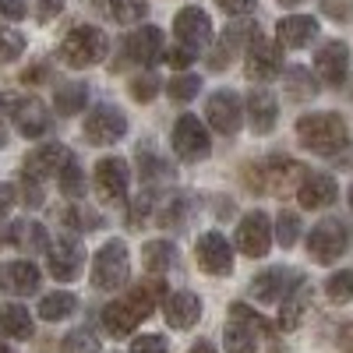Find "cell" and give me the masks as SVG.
<instances>
[{"label": "cell", "instance_id": "obj_6", "mask_svg": "<svg viewBox=\"0 0 353 353\" xmlns=\"http://www.w3.org/2000/svg\"><path fill=\"white\" fill-rule=\"evenodd\" d=\"M350 237H353V233H350L346 219L325 216V219H318V226L307 233V254H311L318 265H332V261H339V258L346 254Z\"/></svg>", "mask_w": 353, "mask_h": 353}, {"label": "cell", "instance_id": "obj_14", "mask_svg": "<svg viewBox=\"0 0 353 353\" xmlns=\"http://www.w3.org/2000/svg\"><path fill=\"white\" fill-rule=\"evenodd\" d=\"M173 36L191 53L209 50V43H212V18L205 14L201 8H181L176 18H173Z\"/></svg>", "mask_w": 353, "mask_h": 353}, {"label": "cell", "instance_id": "obj_31", "mask_svg": "<svg viewBox=\"0 0 353 353\" xmlns=\"http://www.w3.org/2000/svg\"><path fill=\"white\" fill-rule=\"evenodd\" d=\"M0 329H4V336L11 339H28L32 336V314H28V307L21 304H0Z\"/></svg>", "mask_w": 353, "mask_h": 353}, {"label": "cell", "instance_id": "obj_11", "mask_svg": "<svg viewBox=\"0 0 353 353\" xmlns=\"http://www.w3.org/2000/svg\"><path fill=\"white\" fill-rule=\"evenodd\" d=\"M304 283V272L301 269H286V265H272L251 279V297L261 301V304H279L286 301L293 290Z\"/></svg>", "mask_w": 353, "mask_h": 353}, {"label": "cell", "instance_id": "obj_29", "mask_svg": "<svg viewBox=\"0 0 353 353\" xmlns=\"http://www.w3.org/2000/svg\"><path fill=\"white\" fill-rule=\"evenodd\" d=\"M141 261H145V269H149V272L166 276L170 269L181 265V248H176L173 241H149L141 248Z\"/></svg>", "mask_w": 353, "mask_h": 353}, {"label": "cell", "instance_id": "obj_53", "mask_svg": "<svg viewBox=\"0 0 353 353\" xmlns=\"http://www.w3.org/2000/svg\"><path fill=\"white\" fill-rule=\"evenodd\" d=\"M14 96H8V92H0V124H4V117H11L14 113Z\"/></svg>", "mask_w": 353, "mask_h": 353}, {"label": "cell", "instance_id": "obj_21", "mask_svg": "<svg viewBox=\"0 0 353 353\" xmlns=\"http://www.w3.org/2000/svg\"><path fill=\"white\" fill-rule=\"evenodd\" d=\"M297 198H301V209H311V212L329 209V205L339 198V184H336L332 173L311 170V173H304V181L297 188Z\"/></svg>", "mask_w": 353, "mask_h": 353}, {"label": "cell", "instance_id": "obj_28", "mask_svg": "<svg viewBox=\"0 0 353 353\" xmlns=\"http://www.w3.org/2000/svg\"><path fill=\"white\" fill-rule=\"evenodd\" d=\"M258 36V25L254 21H248V18H233L230 21V28H226V32H223V50L212 57V68L219 71V68H226V57L230 53H237L241 46H251V39Z\"/></svg>", "mask_w": 353, "mask_h": 353}, {"label": "cell", "instance_id": "obj_24", "mask_svg": "<svg viewBox=\"0 0 353 353\" xmlns=\"http://www.w3.org/2000/svg\"><path fill=\"white\" fill-rule=\"evenodd\" d=\"M276 39H279V46H286V50H304V46H311V43L318 39V18H311V14H286V18H279Z\"/></svg>", "mask_w": 353, "mask_h": 353}, {"label": "cell", "instance_id": "obj_37", "mask_svg": "<svg viewBox=\"0 0 353 353\" xmlns=\"http://www.w3.org/2000/svg\"><path fill=\"white\" fill-rule=\"evenodd\" d=\"M110 14L121 25H134L149 14V0H110Z\"/></svg>", "mask_w": 353, "mask_h": 353}, {"label": "cell", "instance_id": "obj_8", "mask_svg": "<svg viewBox=\"0 0 353 353\" xmlns=\"http://www.w3.org/2000/svg\"><path fill=\"white\" fill-rule=\"evenodd\" d=\"M170 141H173L176 159H184V163H201V159H209V152H212V138H209V131H205V124L198 121L194 113L176 117Z\"/></svg>", "mask_w": 353, "mask_h": 353}, {"label": "cell", "instance_id": "obj_54", "mask_svg": "<svg viewBox=\"0 0 353 353\" xmlns=\"http://www.w3.org/2000/svg\"><path fill=\"white\" fill-rule=\"evenodd\" d=\"M21 78H25V81H43V78H46V68H43V64H36V68H28Z\"/></svg>", "mask_w": 353, "mask_h": 353}, {"label": "cell", "instance_id": "obj_23", "mask_svg": "<svg viewBox=\"0 0 353 353\" xmlns=\"http://www.w3.org/2000/svg\"><path fill=\"white\" fill-rule=\"evenodd\" d=\"M244 113H248V124L254 134H272L276 121H279V103L269 88H254L244 99Z\"/></svg>", "mask_w": 353, "mask_h": 353}, {"label": "cell", "instance_id": "obj_52", "mask_svg": "<svg viewBox=\"0 0 353 353\" xmlns=\"http://www.w3.org/2000/svg\"><path fill=\"white\" fill-rule=\"evenodd\" d=\"M11 205H14V188L11 184H0V216H8Z\"/></svg>", "mask_w": 353, "mask_h": 353}, {"label": "cell", "instance_id": "obj_60", "mask_svg": "<svg viewBox=\"0 0 353 353\" xmlns=\"http://www.w3.org/2000/svg\"><path fill=\"white\" fill-rule=\"evenodd\" d=\"M0 145H4V131H0Z\"/></svg>", "mask_w": 353, "mask_h": 353}, {"label": "cell", "instance_id": "obj_57", "mask_svg": "<svg viewBox=\"0 0 353 353\" xmlns=\"http://www.w3.org/2000/svg\"><path fill=\"white\" fill-rule=\"evenodd\" d=\"M0 353H8V346H4V329H0Z\"/></svg>", "mask_w": 353, "mask_h": 353}, {"label": "cell", "instance_id": "obj_9", "mask_svg": "<svg viewBox=\"0 0 353 353\" xmlns=\"http://www.w3.org/2000/svg\"><path fill=\"white\" fill-rule=\"evenodd\" d=\"M272 241H276V226L261 209L248 212L241 219L237 233H233V248H237L241 254H248V258H265L272 251Z\"/></svg>", "mask_w": 353, "mask_h": 353}, {"label": "cell", "instance_id": "obj_33", "mask_svg": "<svg viewBox=\"0 0 353 353\" xmlns=\"http://www.w3.org/2000/svg\"><path fill=\"white\" fill-rule=\"evenodd\" d=\"M74 307H78L74 293L57 290V293H46V297L39 301V318H43V321H64V318L74 314Z\"/></svg>", "mask_w": 353, "mask_h": 353}, {"label": "cell", "instance_id": "obj_49", "mask_svg": "<svg viewBox=\"0 0 353 353\" xmlns=\"http://www.w3.org/2000/svg\"><path fill=\"white\" fill-rule=\"evenodd\" d=\"M25 0H0V18L4 21H18V18H25Z\"/></svg>", "mask_w": 353, "mask_h": 353}, {"label": "cell", "instance_id": "obj_12", "mask_svg": "<svg viewBox=\"0 0 353 353\" xmlns=\"http://www.w3.org/2000/svg\"><path fill=\"white\" fill-rule=\"evenodd\" d=\"M205 121L216 134H237L241 121H244V103L233 88H216V92L205 99Z\"/></svg>", "mask_w": 353, "mask_h": 353}, {"label": "cell", "instance_id": "obj_30", "mask_svg": "<svg viewBox=\"0 0 353 353\" xmlns=\"http://www.w3.org/2000/svg\"><path fill=\"white\" fill-rule=\"evenodd\" d=\"M138 173H141V184L145 188H166V184H173V166H170V159H163L159 152H138Z\"/></svg>", "mask_w": 353, "mask_h": 353}, {"label": "cell", "instance_id": "obj_55", "mask_svg": "<svg viewBox=\"0 0 353 353\" xmlns=\"http://www.w3.org/2000/svg\"><path fill=\"white\" fill-rule=\"evenodd\" d=\"M188 353H216V346H212V343H194Z\"/></svg>", "mask_w": 353, "mask_h": 353}, {"label": "cell", "instance_id": "obj_16", "mask_svg": "<svg viewBox=\"0 0 353 353\" xmlns=\"http://www.w3.org/2000/svg\"><path fill=\"white\" fill-rule=\"evenodd\" d=\"M198 265L209 276H230L233 272V244L219 230H209L198 237Z\"/></svg>", "mask_w": 353, "mask_h": 353}, {"label": "cell", "instance_id": "obj_32", "mask_svg": "<svg viewBox=\"0 0 353 353\" xmlns=\"http://www.w3.org/2000/svg\"><path fill=\"white\" fill-rule=\"evenodd\" d=\"M88 103V85L85 81H64L61 88H57V96H53V106L61 117H74L81 113Z\"/></svg>", "mask_w": 353, "mask_h": 353}, {"label": "cell", "instance_id": "obj_4", "mask_svg": "<svg viewBox=\"0 0 353 353\" xmlns=\"http://www.w3.org/2000/svg\"><path fill=\"white\" fill-rule=\"evenodd\" d=\"M269 321H265L251 304H230V325L223 332L226 353H258V336H269Z\"/></svg>", "mask_w": 353, "mask_h": 353}, {"label": "cell", "instance_id": "obj_42", "mask_svg": "<svg viewBox=\"0 0 353 353\" xmlns=\"http://www.w3.org/2000/svg\"><path fill=\"white\" fill-rule=\"evenodd\" d=\"M61 353H99V339L88 329H74L71 336H64Z\"/></svg>", "mask_w": 353, "mask_h": 353}, {"label": "cell", "instance_id": "obj_1", "mask_svg": "<svg viewBox=\"0 0 353 353\" xmlns=\"http://www.w3.org/2000/svg\"><path fill=\"white\" fill-rule=\"evenodd\" d=\"M297 138L307 152L325 156L336 166H350L353 163V149H350V128L339 113L318 110V113H304L297 121Z\"/></svg>", "mask_w": 353, "mask_h": 353}, {"label": "cell", "instance_id": "obj_43", "mask_svg": "<svg viewBox=\"0 0 353 353\" xmlns=\"http://www.w3.org/2000/svg\"><path fill=\"white\" fill-rule=\"evenodd\" d=\"M61 191H64L68 198H81V194H85V173H81V166H78L74 159L61 170Z\"/></svg>", "mask_w": 353, "mask_h": 353}, {"label": "cell", "instance_id": "obj_7", "mask_svg": "<svg viewBox=\"0 0 353 353\" xmlns=\"http://www.w3.org/2000/svg\"><path fill=\"white\" fill-rule=\"evenodd\" d=\"M131 276V254H128V244L121 241H110L96 251L92 258V286L96 290H121Z\"/></svg>", "mask_w": 353, "mask_h": 353}, {"label": "cell", "instance_id": "obj_44", "mask_svg": "<svg viewBox=\"0 0 353 353\" xmlns=\"http://www.w3.org/2000/svg\"><path fill=\"white\" fill-rule=\"evenodd\" d=\"M64 223L71 230H96V226H103V219L96 212H88V209H68L64 212Z\"/></svg>", "mask_w": 353, "mask_h": 353}, {"label": "cell", "instance_id": "obj_13", "mask_svg": "<svg viewBox=\"0 0 353 353\" xmlns=\"http://www.w3.org/2000/svg\"><path fill=\"white\" fill-rule=\"evenodd\" d=\"M244 71L251 81H272L283 74V46L265 39L261 32L251 39L248 53H244Z\"/></svg>", "mask_w": 353, "mask_h": 353}, {"label": "cell", "instance_id": "obj_56", "mask_svg": "<svg viewBox=\"0 0 353 353\" xmlns=\"http://www.w3.org/2000/svg\"><path fill=\"white\" fill-rule=\"evenodd\" d=\"M279 4H283V8H293V4H301V0H279Z\"/></svg>", "mask_w": 353, "mask_h": 353}, {"label": "cell", "instance_id": "obj_39", "mask_svg": "<svg viewBox=\"0 0 353 353\" xmlns=\"http://www.w3.org/2000/svg\"><path fill=\"white\" fill-rule=\"evenodd\" d=\"M325 297H329L332 304L353 301V272H350V269H339V272H332V276L325 279Z\"/></svg>", "mask_w": 353, "mask_h": 353}, {"label": "cell", "instance_id": "obj_25", "mask_svg": "<svg viewBox=\"0 0 353 353\" xmlns=\"http://www.w3.org/2000/svg\"><path fill=\"white\" fill-rule=\"evenodd\" d=\"M0 290L14 293V297H28V293L39 290V269L25 258L0 265Z\"/></svg>", "mask_w": 353, "mask_h": 353}, {"label": "cell", "instance_id": "obj_45", "mask_svg": "<svg viewBox=\"0 0 353 353\" xmlns=\"http://www.w3.org/2000/svg\"><path fill=\"white\" fill-rule=\"evenodd\" d=\"M131 353H170V343L166 336H134Z\"/></svg>", "mask_w": 353, "mask_h": 353}, {"label": "cell", "instance_id": "obj_47", "mask_svg": "<svg viewBox=\"0 0 353 353\" xmlns=\"http://www.w3.org/2000/svg\"><path fill=\"white\" fill-rule=\"evenodd\" d=\"M194 57H198V53H191L188 46H181V43H176V46L166 53V61H170V68H176V71H188V68L194 64Z\"/></svg>", "mask_w": 353, "mask_h": 353}, {"label": "cell", "instance_id": "obj_34", "mask_svg": "<svg viewBox=\"0 0 353 353\" xmlns=\"http://www.w3.org/2000/svg\"><path fill=\"white\" fill-rule=\"evenodd\" d=\"M11 244L14 248H25V251H50V237H46V230L32 219H25L11 230Z\"/></svg>", "mask_w": 353, "mask_h": 353}, {"label": "cell", "instance_id": "obj_15", "mask_svg": "<svg viewBox=\"0 0 353 353\" xmlns=\"http://www.w3.org/2000/svg\"><path fill=\"white\" fill-rule=\"evenodd\" d=\"M71 149L61 141H50V145H39L36 152L25 156V166L21 173L28 176V181H46V176H61V170L71 163Z\"/></svg>", "mask_w": 353, "mask_h": 353}, {"label": "cell", "instance_id": "obj_36", "mask_svg": "<svg viewBox=\"0 0 353 353\" xmlns=\"http://www.w3.org/2000/svg\"><path fill=\"white\" fill-rule=\"evenodd\" d=\"M286 92L297 96V99H307L318 92V74H307V68H290L286 71Z\"/></svg>", "mask_w": 353, "mask_h": 353}, {"label": "cell", "instance_id": "obj_20", "mask_svg": "<svg viewBox=\"0 0 353 353\" xmlns=\"http://www.w3.org/2000/svg\"><path fill=\"white\" fill-rule=\"evenodd\" d=\"M128 184H131V170L121 156H106V159L96 163V188L106 201H124Z\"/></svg>", "mask_w": 353, "mask_h": 353}, {"label": "cell", "instance_id": "obj_22", "mask_svg": "<svg viewBox=\"0 0 353 353\" xmlns=\"http://www.w3.org/2000/svg\"><path fill=\"white\" fill-rule=\"evenodd\" d=\"M163 318L170 329H191L201 318V301L191 290H170L163 297Z\"/></svg>", "mask_w": 353, "mask_h": 353}, {"label": "cell", "instance_id": "obj_5", "mask_svg": "<svg viewBox=\"0 0 353 353\" xmlns=\"http://www.w3.org/2000/svg\"><path fill=\"white\" fill-rule=\"evenodd\" d=\"M106 50H110V39H106L103 28L78 25V28H71V32L64 36V43H61V61L68 68H78L81 71V68L99 64L103 57H106Z\"/></svg>", "mask_w": 353, "mask_h": 353}, {"label": "cell", "instance_id": "obj_17", "mask_svg": "<svg viewBox=\"0 0 353 353\" xmlns=\"http://www.w3.org/2000/svg\"><path fill=\"white\" fill-rule=\"evenodd\" d=\"M346 68H350V50H346L343 39H329V43L318 46V53H314V74H318V81L339 88L346 81Z\"/></svg>", "mask_w": 353, "mask_h": 353}, {"label": "cell", "instance_id": "obj_48", "mask_svg": "<svg viewBox=\"0 0 353 353\" xmlns=\"http://www.w3.org/2000/svg\"><path fill=\"white\" fill-rule=\"evenodd\" d=\"M216 4H219L226 14H233V18H244V14H251V11L258 8V0H216Z\"/></svg>", "mask_w": 353, "mask_h": 353}, {"label": "cell", "instance_id": "obj_51", "mask_svg": "<svg viewBox=\"0 0 353 353\" xmlns=\"http://www.w3.org/2000/svg\"><path fill=\"white\" fill-rule=\"evenodd\" d=\"M336 343H339V350H343V353H353V321L339 325V332H336Z\"/></svg>", "mask_w": 353, "mask_h": 353}, {"label": "cell", "instance_id": "obj_19", "mask_svg": "<svg viewBox=\"0 0 353 353\" xmlns=\"http://www.w3.org/2000/svg\"><path fill=\"white\" fill-rule=\"evenodd\" d=\"M124 57L131 64H141V68H152L159 57H163V28L156 25H141L124 39Z\"/></svg>", "mask_w": 353, "mask_h": 353}, {"label": "cell", "instance_id": "obj_27", "mask_svg": "<svg viewBox=\"0 0 353 353\" xmlns=\"http://www.w3.org/2000/svg\"><path fill=\"white\" fill-rule=\"evenodd\" d=\"M311 301H314V286L304 279L286 301H279V318H276V321H279V329H283V332L301 329V325H304V318H307V311H311Z\"/></svg>", "mask_w": 353, "mask_h": 353}, {"label": "cell", "instance_id": "obj_58", "mask_svg": "<svg viewBox=\"0 0 353 353\" xmlns=\"http://www.w3.org/2000/svg\"><path fill=\"white\" fill-rule=\"evenodd\" d=\"M272 353H286V350H283V346H272Z\"/></svg>", "mask_w": 353, "mask_h": 353}, {"label": "cell", "instance_id": "obj_26", "mask_svg": "<svg viewBox=\"0 0 353 353\" xmlns=\"http://www.w3.org/2000/svg\"><path fill=\"white\" fill-rule=\"evenodd\" d=\"M11 121H14L21 138H43L50 131V110L39 99H18Z\"/></svg>", "mask_w": 353, "mask_h": 353}, {"label": "cell", "instance_id": "obj_35", "mask_svg": "<svg viewBox=\"0 0 353 353\" xmlns=\"http://www.w3.org/2000/svg\"><path fill=\"white\" fill-rule=\"evenodd\" d=\"M166 92H170L173 103H191L201 92V78L191 74V71H181V74H173V81L166 85Z\"/></svg>", "mask_w": 353, "mask_h": 353}, {"label": "cell", "instance_id": "obj_41", "mask_svg": "<svg viewBox=\"0 0 353 353\" xmlns=\"http://www.w3.org/2000/svg\"><path fill=\"white\" fill-rule=\"evenodd\" d=\"M159 88H163V81H159V74H134L131 78V96L138 99V103H152L156 96H159Z\"/></svg>", "mask_w": 353, "mask_h": 353}, {"label": "cell", "instance_id": "obj_3", "mask_svg": "<svg viewBox=\"0 0 353 353\" xmlns=\"http://www.w3.org/2000/svg\"><path fill=\"white\" fill-rule=\"evenodd\" d=\"M244 181L251 184L248 191H272V194H286L290 188L297 191L301 188V181H304V170L293 163V159H286V156H269V159H261L258 166H251L248 173H244Z\"/></svg>", "mask_w": 353, "mask_h": 353}, {"label": "cell", "instance_id": "obj_38", "mask_svg": "<svg viewBox=\"0 0 353 353\" xmlns=\"http://www.w3.org/2000/svg\"><path fill=\"white\" fill-rule=\"evenodd\" d=\"M301 230H304V223H301L297 212H279L276 216V244L279 248H293L301 241Z\"/></svg>", "mask_w": 353, "mask_h": 353}, {"label": "cell", "instance_id": "obj_50", "mask_svg": "<svg viewBox=\"0 0 353 353\" xmlns=\"http://www.w3.org/2000/svg\"><path fill=\"white\" fill-rule=\"evenodd\" d=\"M64 0H36V18L39 21H53L57 14H61Z\"/></svg>", "mask_w": 353, "mask_h": 353}, {"label": "cell", "instance_id": "obj_10", "mask_svg": "<svg viewBox=\"0 0 353 353\" xmlns=\"http://www.w3.org/2000/svg\"><path fill=\"white\" fill-rule=\"evenodd\" d=\"M88 145H113L128 134V117L121 113V106L113 103H99L92 106V113L85 117V128H81Z\"/></svg>", "mask_w": 353, "mask_h": 353}, {"label": "cell", "instance_id": "obj_2", "mask_svg": "<svg viewBox=\"0 0 353 353\" xmlns=\"http://www.w3.org/2000/svg\"><path fill=\"white\" fill-rule=\"evenodd\" d=\"M159 297H166V286H163L159 276H156V279H145V283L131 286L121 301L106 304V307H103V329H106V336H113V339L131 336L141 321L156 311Z\"/></svg>", "mask_w": 353, "mask_h": 353}, {"label": "cell", "instance_id": "obj_18", "mask_svg": "<svg viewBox=\"0 0 353 353\" xmlns=\"http://www.w3.org/2000/svg\"><path fill=\"white\" fill-rule=\"evenodd\" d=\"M46 261H50V276L61 279V283H71L81 276V265H85V251L74 237H61L53 241L50 251H46Z\"/></svg>", "mask_w": 353, "mask_h": 353}, {"label": "cell", "instance_id": "obj_40", "mask_svg": "<svg viewBox=\"0 0 353 353\" xmlns=\"http://www.w3.org/2000/svg\"><path fill=\"white\" fill-rule=\"evenodd\" d=\"M25 53V36L14 32V28H4L0 25V64H11Z\"/></svg>", "mask_w": 353, "mask_h": 353}, {"label": "cell", "instance_id": "obj_46", "mask_svg": "<svg viewBox=\"0 0 353 353\" xmlns=\"http://www.w3.org/2000/svg\"><path fill=\"white\" fill-rule=\"evenodd\" d=\"M184 212H188V201H184V198H173V201L166 205V209H163L159 223H163V226H184V223H188V216H184Z\"/></svg>", "mask_w": 353, "mask_h": 353}, {"label": "cell", "instance_id": "obj_59", "mask_svg": "<svg viewBox=\"0 0 353 353\" xmlns=\"http://www.w3.org/2000/svg\"><path fill=\"white\" fill-rule=\"evenodd\" d=\"M350 209H353V188H350Z\"/></svg>", "mask_w": 353, "mask_h": 353}]
</instances>
